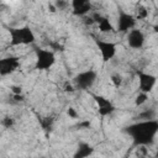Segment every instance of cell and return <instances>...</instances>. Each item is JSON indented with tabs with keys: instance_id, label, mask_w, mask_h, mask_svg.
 I'll use <instances>...</instances> for the list:
<instances>
[{
	"instance_id": "cell-5",
	"label": "cell",
	"mask_w": 158,
	"mask_h": 158,
	"mask_svg": "<svg viewBox=\"0 0 158 158\" xmlns=\"http://www.w3.org/2000/svg\"><path fill=\"white\" fill-rule=\"evenodd\" d=\"M136 20L132 14L126 12L122 9H118V16H117V22H116V28L118 32L127 33L128 31L133 30L136 27Z\"/></svg>"
},
{
	"instance_id": "cell-19",
	"label": "cell",
	"mask_w": 158,
	"mask_h": 158,
	"mask_svg": "<svg viewBox=\"0 0 158 158\" xmlns=\"http://www.w3.org/2000/svg\"><path fill=\"white\" fill-rule=\"evenodd\" d=\"M53 5H54L56 10H65L67 7H70V2H68V1H62V0L54 1Z\"/></svg>"
},
{
	"instance_id": "cell-4",
	"label": "cell",
	"mask_w": 158,
	"mask_h": 158,
	"mask_svg": "<svg viewBox=\"0 0 158 158\" xmlns=\"http://www.w3.org/2000/svg\"><path fill=\"white\" fill-rule=\"evenodd\" d=\"M98 79V73L93 69H88L84 72L78 73L73 79V85L75 89L79 90H88L90 89Z\"/></svg>"
},
{
	"instance_id": "cell-3",
	"label": "cell",
	"mask_w": 158,
	"mask_h": 158,
	"mask_svg": "<svg viewBox=\"0 0 158 158\" xmlns=\"http://www.w3.org/2000/svg\"><path fill=\"white\" fill-rule=\"evenodd\" d=\"M56 63V54L52 49L37 48L36 49V63L35 68L38 70H48Z\"/></svg>"
},
{
	"instance_id": "cell-18",
	"label": "cell",
	"mask_w": 158,
	"mask_h": 158,
	"mask_svg": "<svg viewBox=\"0 0 158 158\" xmlns=\"http://www.w3.org/2000/svg\"><path fill=\"white\" fill-rule=\"evenodd\" d=\"M5 128H11L14 125H15V120L11 117V116H5L2 120H1V122H0Z\"/></svg>"
},
{
	"instance_id": "cell-20",
	"label": "cell",
	"mask_w": 158,
	"mask_h": 158,
	"mask_svg": "<svg viewBox=\"0 0 158 158\" xmlns=\"http://www.w3.org/2000/svg\"><path fill=\"white\" fill-rule=\"evenodd\" d=\"M10 90H11V94H12V95L23 94V91H22V86H21V85H11V86H10Z\"/></svg>"
},
{
	"instance_id": "cell-12",
	"label": "cell",
	"mask_w": 158,
	"mask_h": 158,
	"mask_svg": "<svg viewBox=\"0 0 158 158\" xmlns=\"http://www.w3.org/2000/svg\"><path fill=\"white\" fill-rule=\"evenodd\" d=\"M94 153V148L91 144L86 142H80L73 154V158H88Z\"/></svg>"
},
{
	"instance_id": "cell-2",
	"label": "cell",
	"mask_w": 158,
	"mask_h": 158,
	"mask_svg": "<svg viewBox=\"0 0 158 158\" xmlns=\"http://www.w3.org/2000/svg\"><path fill=\"white\" fill-rule=\"evenodd\" d=\"M10 35V44L20 46V44H32L36 41V36L30 26L21 27H11L9 28Z\"/></svg>"
},
{
	"instance_id": "cell-16",
	"label": "cell",
	"mask_w": 158,
	"mask_h": 158,
	"mask_svg": "<svg viewBox=\"0 0 158 158\" xmlns=\"http://www.w3.org/2000/svg\"><path fill=\"white\" fill-rule=\"evenodd\" d=\"M147 101H148V94L139 91V93L137 94L136 99H135V105H136V106H143Z\"/></svg>"
},
{
	"instance_id": "cell-1",
	"label": "cell",
	"mask_w": 158,
	"mask_h": 158,
	"mask_svg": "<svg viewBox=\"0 0 158 158\" xmlns=\"http://www.w3.org/2000/svg\"><path fill=\"white\" fill-rule=\"evenodd\" d=\"M126 132L132 137L136 146H147L152 143L158 132V121H138L126 127Z\"/></svg>"
},
{
	"instance_id": "cell-7",
	"label": "cell",
	"mask_w": 158,
	"mask_h": 158,
	"mask_svg": "<svg viewBox=\"0 0 158 158\" xmlns=\"http://www.w3.org/2000/svg\"><path fill=\"white\" fill-rule=\"evenodd\" d=\"M137 78H138V90L141 93L149 94L153 90V88L156 86L157 78H156V75H153L151 73L139 70V72H137Z\"/></svg>"
},
{
	"instance_id": "cell-10",
	"label": "cell",
	"mask_w": 158,
	"mask_h": 158,
	"mask_svg": "<svg viewBox=\"0 0 158 158\" xmlns=\"http://www.w3.org/2000/svg\"><path fill=\"white\" fill-rule=\"evenodd\" d=\"M96 106H98V112L100 116H109L115 111V105L106 98L101 96V95H93Z\"/></svg>"
},
{
	"instance_id": "cell-9",
	"label": "cell",
	"mask_w": 158,
	"mask_h": 158,
	"mask_svg": "<svg viewBox=\"0 0 158 158\" xmlns=\"http://www.w3.org/2000/svg\"><path fill=\"white\" fill-rule=\"evenodd\" d=\"M144 42H146V36L141 30L135 27L133 30L127 32V44H128V47H131L133 49H141L144 46Z\"/></svg>"
},
{
	"instance_id": "cell-22",
	"label": "cell",
	"mask_w": 158,
	"mask_h": 158,
	"mask_svg": "<svg viewBox=\"0 0 158 158\" xmlns=\"http://www.w3.org/2000/svg\"><path fill=\"white\" fill-rule=\"evenodd\" d=\"M67 114H68V116L72 117V118H77V117H78V114H77V111H75L73 107H69V109L67 110Z\"/></svg>"
},
{
	"instance_id": "cell-13",
	"label": "cell",
	"mask_w": 158,
	"mask_h": 158,
	"mask_svg": "<svg viewBox=\"0 0 158 158\" xmlns=\"http://www.w3.org/2000/svg\"><path fill=\"white\" fill-rule=\"evenodd\" d=\"M98 28H99V31L100 32H102V33H110V32H112L114 30H115V27H114V25L111 23V21L107 19V17H102L101 19V21L98 23Z\"/></svg>"
},
{
	"instance_id": "cell-11",
	"label": "cell",
	"mask_w": 158,
	"mask_h": 158,
	"mask_svg": "<svg viewBox=\"0 0 158 158\" xmlns=\"http://www.w3.org/2000/svg\"><path fill=\"white\" fill-rule=\"evenodd\" d=\"M70 9L73 15L78 17H84L91 11V2L88 0H73L70 1Z\"/></svg>"
},
{
	"instance_id": "cell-17",
	"label": "cell",
	"mask_w": 158,
	"mask_h": 158,
	"mask_svg": "<svg viewBox=\"0 0 158 158\" xmlns=\"http://www.w3.org/2000/svg\"><path fill=\"white\" fill-rule=\"evenodd\" d=\"M110 80H111V83H112V85H114L115 88H120V86L122 85V83H123V78H122V75L118 74V73L111 74Z\"/></svg>"
},
{
	"instance_id": "cell-23",
	"label": "cell",
	"mask_w": 158,
	"mask_h": 158,
	"mask_svg": "<svg viewBox=\"0 0 158 158\" xmlns=\"http://www.w3.org/2000/svg\"><path fill=\"white\" fill-rule=\"evenodd\" d=\"M12 99H14V101H16V102H20V101H23V100H25V95H23V94L12 95Z\"/></svg>"
},
{
	"instance_id": "cell-21",
	"label": "cell",
	"mask_w": 158,
	"mask_h": 158,
	"mask_svg": "<svg viewBox=\"0 0 158 158\" xmlns=\"http://www.w3.org/2000/svg\"><path fill=\"white\" fill-rule=\"evenodd\" d=\"M81 19H83V22H84L86 26H91V25L95 23L94 20H93V17H91V15H86V16H84V17H81Z\"/></svg>"
},
{
	"instance_id": "cell-6",
	"label": "cell",
	"mask_w": 158,
	"mask_h": 158,
	"mask_svg": "<svg viewBox=\"0 0 158 158\" xmlns=\"http://www.w3.org/2000/svg\"><path fill=\"white\" fill-rule=\"evenodd\" d=\"M95 44H96V47H98V49L100 52V56H101L104 62H109L116 56V52H117L116 43L96 38L95 40Z\"/></svg>"
},
{
	"instance_id": "cell-15",
	"label": "cell",
	"mask_w": 158,
	"mask_h": 158,
	"mask_svg": "<svg viewBox=\"0 0 158 158\" xmlns=\"http://www.w3.org/2000/svg\"><path fill=\"white\" fill-rule=\"evenodd\" d=\"M156 117H157V112H156V110H153V109L146 110V111H143V112H141V114L138 115L139 121H149V120H156Z\"/></svg>"
},
{
	"instance_id": "cell-24",
	"label": "cell",
	"mask_w": 158,
	"mask_h": 158,
	"mask_svg": "<svg viewBox=\"0 0 158 158\" xmlns=\"http://www.w3.org/2000/svg\"><path fill=\"white\" fill-rule=\"evenodd\" d=\"M74 90H75V88H74L73 84H67L64 86V91H67V93H73Z\"/></svg>"
},
{
	"instance_id": "cell-8",
	"label": "cell",
	"mask_w": 158,
	"mask_h": 158,
	"mask_svg": "<svg viewBox=\"0 0 158 158\" xmlns=\"http://www.w3.org/2000/svg\"><path fill=\"white\" fill-rule=\"evenodd\" d=\"M20 67V60L17 57L9 56V57H2L0 58V75L6 77L16 72Z\"/></svg>"
},
{
	"instance_id": "cell-14",
	"label": "cell",
	"mask_w": 158,
	"mask_h": 158,
	"mask_svg": "<svg viewBox=\"0 0 158 158\" xmlns=\"http://www.w3.org/2000/svg\"><path fill=\"white\" fill-rule=\"evenodd\" d=\"M148 16V9L144 5H137V7L135 9V20H146Z\"/></svg>"
}]
</instances>
